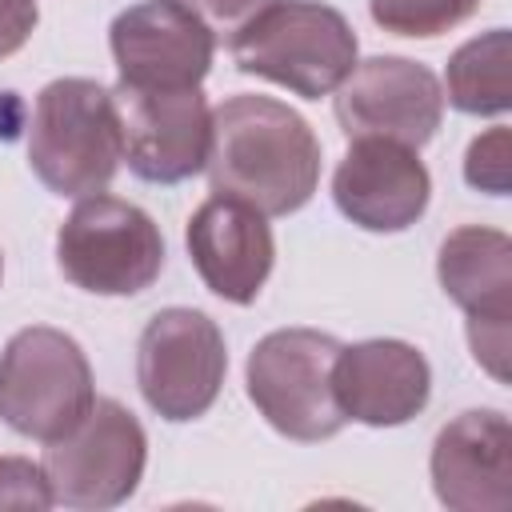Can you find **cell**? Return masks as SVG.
<instances>
[{"instance_id":"1","label":"cell","mask_w":512,"mask_h":512,"mask_svg":"<svg viewBox=\"0 0 512 512\" xmlns=\"http://www.w3.org/2000/svg\"><path fill=\"white\" fill-rule=\"evenodd\" d=\"M204 168L216 196L244 200L264 216H288L320 184V140L296 108L240 92L212 108Z\"/></svg>"},{"instance_id":"2","label":"cell","mask_w":512,"mask_h":512,"mask_svg":"<svg viewBox=\"0 0 512 512\" xmlns=\"http://www.w3.org/2000/svg\"><path fill=\"white\" fill-rule=\"evenodd\" d=\"M240 72L264 76L304 100L332 96L356 68L352 24L320 0H272L228 36Z\"/></svg>"},{"instance_id":"3","label":"cell","mask_w":512,"mask_h":512,"mask_svg":"<svg viewBox=\"0 0 512 512\" xmlns=\"http://www.w3.org/2000/svg\"><path fill=\"white\" fill-rule=\"evenodd\" d=\"M124 160L112 92L84 76L40 88L28 124V164L56 196L104 192Z\"/></svg>"},{"instance_id":"4","label":"cell","mask_w":512,"mask_h":512,"mask_svg":"<svg viewBox=\"0 0 512 512\" xmlns=\"http://www.w3.org/2000/svg\"><path fill=\"white\" fill-rule=\"evenodd\" d=\"M336 352L340 340L316 328H276L256 340L244 368L248 400L280 436L316 444L348 424L332 392Z\"/></svg>"},{"instance_id":"5","label":"cell","mask_w":512,"mask_h":512,"mask_svg":"<svg viewBox=\"0 0 512 512\" xmlns=\"http://www.w3.org/2000/svg\"><path fill=\"white\" fill-rule=\"evenodd\" d=\"M92 364L60 328H20L0 352V420L28 440H60L92 408Z\"/></svg>"},{"instance_id":"6","label":"cell","mask_w":512,"mask_h":512,"mask_svg":"<svg viewBox=\"0 0 512 512\" xmlns=\"http://www.w3.org/2000/svg\"><path fill=\"white\" fill-rule=\"evenodd\" d=\"M60 272L96 296H136L164 268V236L156 220L108 192L80 196L56 232Z\"/></svg>"},{"instance_id":"7","label":"cell","mask_w":512,"mask_h":512,"mask_svg":"<svg viewBox=\"0 0 512 512\" xmlns=\"http://www.w3.org/2000/svg\"><path fill=\"white\" fill-rule=\"evenodd\" d=\"M148 464V436L140 420L108 396H96L84 420L64 432L60 440H48L44 448V480L52 488V504L64 508H116L124 504Z\"/></svg>"},{"instance_id":"8","label":"cell","mask_w":512,"mask_h":512,"mask_svg":"<svg viewBox=\"0 0 512 512\" xmlns=\"http://www.w3.org/2000/svg\"><path fill=\"white\" fill-rule=\"evenodd\" d=\"M224 332L200 308H160L136 344V384L148 408L172 424L204 416L224 384Z\"/></svg>"},{"instance_id":"9","label":"cell","mask_w":512,"mask_h":512,"mask_svg":"<svg viewBox=\"0 0 512 512\" xmlns=\"http://www.w3.org/2000/svg\"><path fill=\"white\" fill-rule=\"evenodd\" d=\"M112 108L128 168L148 184H180L208 164L212 108L196 88H136L116 84Z\"/></svg>"},{"instance_id":"10","label":"cell","mask_w":512,"mask_h":512,"mask_svg":"<svg viewBox=\"0 0 512 512\" xmlns=\"http://www.w3.org/2000/svg\"><path fill=\"white\" fill-rule=\"evenodd\" d=\"M440 288L468 316V348L496 380H508L512 324V240L500 228L464 224L444 236L436 256Z\"/></svg>"},{"instance_id":"11","label":"cell","mask_w":512,"mask_h":512,"mask_svg":"<svg viewBox=\"0 0 512 512\" xmlns=\"http://www.w3.org/2000/svg\"><path fill=\"white\" fill-rule=\"evenodd\" d=\"M444 116V88L432 68L408 56H368L336 88V120L352 136H384L424 148Z\"/></svg>"},{"instance_id":"12","label":"cell","mask_w":512,"mask_h":512,"mask_svg":"<svg viewBox=\"0 0 512 512\" xmlns=\"http://www.w3.org/2000/svg\"><path fill=\"white\" fill-rule=\"evenodd\" d=\"M120 84L196 88L216 56L212 28L180 0H140L108 28Z\"/></svg>"},{"instance_id":"13","label":"cell","mask_w":512,"mask_h":512,"mask_svg":"<svg viewBox=\"0 0 512 512\" xmlns=\"http://www.w3.org/2000/svg\"><path fill=\"white\" fill-rule=\"evenodd\" d=\"M432 196V176L416 148L384 136H352L336 176V208L364 232H404L412 228Z\"/></svg>"},{"instance_id":"14","label":"cell","mask_w":512,"mask_h":512,"mask_svg":"<svg viewBox=\"0 0 512 512\" xmlns=\"http://www.w3.org/2000/svg\"><path fill=\"white\" fill-rule=\"evenodd\" d=\"M332 392L348 420L368 428H396L424 412L432 396V368L408 340L376 336L340 344L332 360Z\"/></svg>"},{"instance_id":"15","label":"cell","mask_w":512,"mask_h":512,"mask_svg":"<svg viewBox=\"0 0 512 512\" xmlns=\"http://www.w3.org/2000/svg\"><path fill=\"white\" fill-rule=\"evenodd\" d=\"M432 488L452 512H504L512 504V432L496 408H468L436 432Z\"/></svg>"},{"instance_id":"16","label":"cell","mask_w":512,"mask_h":512,"mask_svg":"<svg viewBox=\"0 0 512 512\" xmlns=\"http://www.w3.org/2000/svg\"><path fill=\"white\" fill-rule=\"evenodd\" d=\"M184 244L204 288L228 304H252L276 260V240L264 212L232 196L204 200L188 216Z\"/></svg>"},{"instance_id":"17","label":"cell","mask_w":512,"mask_h":512,"mask_svg":"<svg viewBox=\"0 0 512 512\" xmlns=\"http://www.w3.org/2000/svg\"><path fill=\"white\" fill-rule=\"evenodd\" d=\"M508 64H512L508 28H492V32L472 36L448 60V72H444L448 104L468 112V116H504L512 108Z\"/></svg>"},{"instance_id":"18","label":"cell","mask_w":512,"mask_h":512,"mask_svg":"<svg viewBox=\"0 0 512 512\" xmlns=\"http://www.w3.org/2000/svg\"><path fill=\"white\" fill-rule=\"evenodd\" d=\"M480 0H368L372 20L392 36L428 40L476 16Z\"/></svg>"},{"instance_id":"19","label":"cell","mask_w":512,"mask_h":512,"mask_svg":"<svg viewBox=\"0 0 512 512\" xmlns=\"http://www.w3.org/2000/svg\"><path fill=\"white\" fill-rule=\"evenodd\" d=\"M508 144H512V132L508 128H488L484 136H476L464 152V180L480 192H492V196H508V184H512V168H508Z\"/></svg>"},{"instance_id":"20","label":"cell","mask_w":512,"mask_h":512,"mask_svg":"<svg viewBox=\"0 0 512 512\" xmlns=\"http://www.w3.org/2000/svg\"><path fill=\"white\" fill-rule=\"evenodd\" d=\"M0 508H52V488L44 480V468L24 456H0Z\"/></svg>"},{"instance_id":"21","label":"cell","mask_w":512,"mask_h":512,"mask_svg":"<svg viewBox=\"0 0 512 512\" xmlns=\"http://www.w3.org/2000/svg\"><path fill=\"white\" fill-rule=\"evenodd\" d=\"M180 4H188L212 28V36H232L236 28H244L272 0H180Z\"/></svg>"},{"instance_id":"22","label":"cell","mask_w":512,"mask_h":512,"mask_svg":"<svg viewBox=\"0 0 512 512\" xmlns=\"http://www.w3.org/2000/svg\"><path fill=\"white\" fill-rule=\"evenodd\" d=\"M40 20L36 0H0V60L20 52Z\"/></svg>"},{"instance_id":"23","label":"cell","mask_w":512,"mask_h":512,"mask_svg":"<svg viewBox=\"0 0 512 512\" xmlns=\"http://www.w3.org/2000/svg\"><path fill=\"white\" fill-rule=\"evenodd\" d=\"M0 276H4V256H0Z\"/></svg>"}]
</instances>
